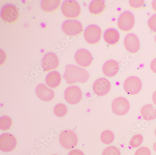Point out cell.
Listing matches in <instances>:
<instances>
[{"mask_svg": "<svg viewBox=\"0 0 156 155\" xmlns=\"http://www.w3.org/2000/svg\"><path fill=\"white\" fill-rule=\"evenodd\" d=\"M89 78V73L86 70L74 65L66 66L64 78L68 84L76 83H85L87 82Z\"/></svg>", "mask_w": 156, "mask_h": 155, "instance_id": "obj_1", "label": "cell"}, {"mask_svg": "<svg viewBox=\"0 0 156 155\" xmlns=\"http://www.w3.org/2000/svg\"><path fill=\"white\" fill-rule=\"evenodd\" d=\"M62 13L66 17L76 18L80 15L81 9L79 4L76 1L67 0L63 2L61 7Z\"/></svg>", "mask_w": 156, "mask_h": 155, "instance_id": "obj_2", "label": "cell"}, {"mask_svg": "<svg viewBox=\"0 0 156 155\" xmlns=\"http://www.w3.org/2000/svg\"><path fill=\"white\" fill-rule=\"evenodd\" d=\"M59 142L61 146L66 149H73L76 147L78 138L75 132L71 130H64L59 136Z\"/></svg>", "mask_w": 156, "mask_h": 155, "instance_id": "obj_3", "label": "cell"}, {"mask_svg": "<svg viewBox=\"0 0 156 155\" xmlns=\"http://www.w3.org/2000/svg\"><path fill=\"white\" fill-rule=\"evenodd\" d=\"M62 29L66 35L76 36L83 31V26L77 20H68L65 21L62 25Z\"/></svg>", "mask_w": 156, "mask_h": 155, "instance_id": "obj_4", "label": "cell"}, {"mask_svg": "<svg viewBox=\"0 0 156 155\" xmlns=\"http://www.w3.org/2000/svg\"><path fill=\"white\" fill-rule=\"evenodd\" d=\"M135 24V18L130 11H124L121 14L118 20L119 29L124 32H129L133 29Z\"/></svg>", "mask_w": 156, "mask_h": 155, "instance_id": "obj_5", "label": "cell"}, {"mask_svg": "<svg viewBox=\"0 0 156 155\" xmlns=\"http://www.w3.org/2000/svg\"><path fill=\"white\" fill-rule=\"evenodd\" d=\"M101 29L94 24L89 25L85 29L84 38L88 43L94 44L100 41L101 36Z\"/></svg>", "mask_w": 156, "mask_h": 155, "instance_id": "obj_6", "label": "cell"}, {"mask_svg": "<svg viewBox=\"0 0 156 155\" xmlns=\"http://www.w3.org/2000/svg\"><path fill=\"white\" fill-rule=\"evenodd\" d=\"M142 84L141 80L136 77L132 76L125 80L123 88L125 92L130 95L137 94L141 91Z\"/></svg>", "mask_w": 156, "mask_h": 155, "instance_id": "obj_7", "label": "cell"}, {"mask_svg": "<svg viewBox=\"0 0 156 155\" xmlns=\"http://www.w3.org/2000/svg\"><path fill=\"white\" fill-rule=\"evenodd\" d=\"M1 15L2 19L7 23H14L18 19L19 12L15 5L9 4L2 7Z\"/></svg>", "mask_w": 156, "mask_h": 155, "instance_id": "obj_8", "label": "cell"}, {"mask_svg": "<svg viewBox=\"0 0 156 155\" xmlns=\"http://www.w3.org/2000/svg\"><path fill=\"white\" fill-rule=\"evenodd\" d=\"M130 109V105L128 100L122 97L116 98L112 103V109L113 113L116 115H125Z\"/></svg>", "mask_w": 156, "mask_h": 155, "instance_id": "obj_9", "label": "cell"}, {"mask_svg": "<svg viewBox=\"0 0 156 155\" xmlns=\"http://www.w3.org/2000/svg\"><path fill=\"white\" fill-rule=\"evenodd\" d=\"M66 100L69 104L75 105L80 102L82 98L81 90L77 86H72L66 88L65 92Z\"/></svg>", "mask_w": 156, "mask_h": 155, "instance_id": "obj_10", "label": "cell"}, {"mask_svg": "<svg viewBox=\"0 0 156 155\" xmlns=\"http://www.w3.org/2000/svg\"><path fill=\"white\" fill-rule=\"evenodd\" d=\"M17 143L15 136L11 134L4 133L0 136V149L3 152H10L14 150Z\"/></svg>", "mask_w": 156, "mask_h": 155, "instance_id": "obj_11", "label": "cell"}, {"mask_svg": "<svg viewBox=\"0 0 156 155\" xmlns=\"http://www.w3.org/2000/svg\"><path fill=\"white\" fill-rule=\"evenodd\" d=\"M111 88L110 82L104 78H101L95 81L93 89L95 94L99 97H102L108 94Z\"/></svg>", "mask_w": 156, "mask_h": 155, "instance_id": "obj_12", "label": "cell"}, {"mask_svg": "<svg viewBox=\"0 0 156 155\" xmlns=\"http://www.w3.org/2000/svg\"><path fill=\"white\" fill-rule=\"evenodd\" d=\"M43 69L45 71L57 69L59 65V60L54 53L49 52L44 55L42 60Z\"/></svg>", "mask_w": 156, "mask_h": 155, "instance_id": "obj_13", "label": "cell"}, {"mask_svg": "<svg viewBox=\"0 0 156 155\" xmlns=\"http://www.w3.org/2000/svg\"><path fill=\"white\" fill-rule=\"evenodd\" d=\"M75 60L77 64L81 67H87L92 64L93 57L87 50L80 49L76 52Z\"/></svg>", "mask_w": 156, "mask_h": 155, "instance_id": "obj_14", "label": "cell"}, {"mask_svg": "<svg viewBox=\"0 0 156 155\" xmlns=\"http://www.w3.org/2000/svg\"><path fill=\"white\" fill-rule=\"evenodd\" d=\"M124 46L128 51L131 54L137 53L140 49V42L135 34H128L124 40Z\"/></svg>", "mask_w": 156, "mask_h": 155, "instance_id": "obj_15", "label": "cell"}, {"mask_svg": "<svg viewBox=\"0 0 156 155\" xmlns=\"http://www.w3.org/2000/svg\"><path fill=\"white\" fill-rule=\"evenodd\" d=\"M36 93L39 99L44 102L51 101L55 97L54 91L44 84H40L37 87Z\"/></svg>", "mask_w": 156, "mask_h": 155, "instance_id": "obj_16", "label": "cell"}, {"mask_svg": "<svg viewBox=\"0 0 156 155\" xmlns=\"http://www.w3.org/2000/svg\"><path fill=\"white\" fill-rule=\"evenodd\" d=\"M119 64L115 60H110L103 65L102 71L105 76L109 78L114 77L119 71Z\"/></svg>", "mask_w": 156, "mask_h": 155, "instance_id": "obj_17", "label": "cell"}, {"mask_svg": "<svg viewBox=\"0 0 156 155\" xmlns=\"http://www.w3.org/2000/svg\"><path fill=\"white\" fill-rule=\"evenodd\" d=\"M104 41L109 45H115L120 40V34L115 29L109 28L104 33Z\"/></svg>", "mask_w": 156, "mask_h": 155, "instance_id": "obj_18", "label": "cell"}, {"mask_svg": "<svg viewBox=\"0 0 156 155\" xmlns=\"http://www.w3.org/2000/svg\"><path fill=\"white\" fill-rule=\"evenodd\" d=\"M61 81V77L60 73L56 71L49 73L46 78V84L51 88L58 87L60 84Z\"/></svg>", "mask_w": 156, "mask_h": 155, "instance_id": "obj_19", "label": "cell"}, {"mask_svg": "<svg viewBox=\"0 0 156 155\" xmlns=\"http://www.w3.org/2000/svg\"><path fill=\"white\" fill-rule=\"evenodd\" d=\"M140 112L145 120L150 121L156 119V108L151 104H148L143 107Z\"/></svg>", "mask_w": 156, "mask_h": 155, "instance_id": "obj_20", "label": "cell"}, {"mask_svg": "<svg viewBox=\"0 0 156 155\" xmlns=\"http://www.w3.org/2000/svg\"><path fill=\"white\" fill-rule=\"evenodd\" d=\"M105 2L102 0H94L91 2L89 4V10L91 14L99 15L104 11L105 8Z\"/></svg>", "mask_w": 156, "mask_h": 155, "instance_id": "obj_21", "label": "cell"}, {"mask_svg": "<svg viewBox=\"0 0 156 155\" xmlns=\"http://www.w3.org/2000/svg\"><path fill=\"white\" fill-rule=\"evenodd\" d=\"M60 2V0H43L41 2V8L45 12H52L58 8Z\"/></svg>", "mask_w": 156, "mask_h": 155, "instance_id": "obj_22", "label": "cell"}, {"mask_svg": "<svg viewBox=\"0 0 156 155\" xmlns=\"http://www.w3.org/2000/svg\"><path fill=\"white\" fill-rule=\"evenodd\" d=\"M101 140L104 144H111L115 140L114 134L111 130H104L101 135Z\"/></svg>", "mask_w": 156, "mask_h": 155, "instance_id": "obj_23", "label": "cell"}, {"mask_svg": "<svg viewBox=\"0 0 156 155\" xmlns=\"http://www.w3.org/2000/svg\"><path fill=\"white\" fill-rule=\"evenodd\" d=\"M54 113L55 115L57 117H64L66 115L67 113V107L64 104H58L54 107Z\"/></svg>", "mask_w": 156, "mask_h": 155, "instance_id": "obj_24", "label": "cell"}, {"mask_svg": "<svg viewBox=\"0 0 156 155\" xmlns=\"http://www.w3.org/2000/svg\"><path fill=\"white\" fill-rule=\"evenodd\" d=\"M12 121L8 116H3L0 119V128L2 130H7L11 128Z\"/></svg>", "mask_w": 156, "mask_h": 155, "instance_id": "obj_25", "label": "cell"}, {"mask_svg": "<svg viewBox=\"0 0 156 155\" xmlns=\"http://www.w3.org/2000/svg\"><path fill=\"white\" fill-rule=\"evenodd\" d=\"M143 136L141 134H137L133 136L129 142L130 146L132 148L139 147L143 141Z\"/></svg>", "mask_w": 156, "mask_h": 155, "instance_id": "obj_26", "label": "cell"}, {"mask_svg": "<svg viewBox=\"0 0 156 155\" xmlns=\"http://www.w3.org/2000/svg\"><path fill=\"white\" fill-rule=\"evenodd\" d=\"M102 155H121V152L117 147L110 146L104 150Z\"/></svg>", "mask_w": 156, "mask_h": 155, "instance_id": "obj_27", "label": "cell"}, {"mask_svg": "<svg viewBox=\"0 0 156 155\" xmlns=\"http://www.w3.org/2000/svg\"><path fill=\"white\" fill-rule=\"evenodd\" d=\"M148 27L151 31L156 32V14L151 16L148 22Z\"/></svg>", "mask_w": 156, "mask_h": 155, "instance_id": "obj_28", "label": "cell"}, {"mask_svg": "<svg viewBox=\"0 0 156 155\" xmlns=\"http://www.w3.org/2000/svg\"><path fill=\"white\" fill-rule=\"evenodd\" d=\"M129 5L132 7V8L135 9L140 8L142 7L144 3V0H139V1H135V0H131L129 1Z\"/></svg>", "mask_w": 156, "mask_h": 155, "instance_id": "obj_29", "label": "cell"}, {"mask_svg": "<svg viewBox=\"0 0 156 155\" xmlns=\"http://www.w3.org/2000/svg\"><path fill=\"white\" fill-rule=\"evenodd\" d=\"M135 155H151V152L147 147H142L137 149Z\"/></svg>", "mask_w": 156, "mask_h": 155, "instance_id": "obj_30", "label": "cell"}, {"mask_svg": "<svg viewBox=\"0 0 156 155\" xmlns=\"http://www.w3.org/2000/svg\"><path fill=\"white\" fill-rule=\"evenodd\" d=\"M68 155H85L81 150L78 149H74L69 152Z\"/></svg>", "mask_w": 156, "mask_h": 155, "instance_id": "obj_31", "label": "cell"}, {"mask_svg": "<svg viewBox=\"0 0 156 155\" xmlns=\"http://www.w3.org/2000/svg\"><path fill=\"white\" fill-rule=\"evenodd\" d=\"M150 66L151 71L156 74V58L152 60V62L151 63Z\"/></svg>", "mask_w": 156, "mask_h": 155, "instance_id": "obj_32", "label": "cell"}, {"mask_svg": "<svg viewBox=\"0 0 156 155\" xmlns=\"http://www.w3.org/2000/svg\"><path fill=\"white\" fill-rule=\"evenodd\" d=\"M152 98L153 102H154V104L156 105V91H155L154 93H153V95H152Z\"/></svg>", "mask_w": 156, "mask_h": 155, "instance_id": "obj_33", "label": "cell"}, {"mask_svg": "<svg viewBox=\"0 0 156 155\" xmlns=\"http://www.w3.org/2000/svg\"><path fill=\"white\" fill-rule=\"evenodd\" d=\"M152 8L153 10L156 12V0L153 1L152 3Z\"/></svg>", "mask_w": 156, "mask_h": 155, "instance_id": "obj_34", "label": "cell"}, {"mask_svg": "<svg viewBox=\"0 0 156 155\" xmlns=\"http://www.w3.org/2000/svg\"><path fill=\"white\" fill-rule=\"evenodd\" d=\"M153 149H154V150L156 152V142L153 144Z\"/></svg>", "mask_w": 156, "mask_h": 155, "instance_id": "obj_35", "label": "cell"}, {"mask_svg": "<svg viewBox=\"0 0 156 155\" xmlns=\"http://www.w3.org/2000/svg\"><path fill=\"white\" fill-rule=\"evenodd\" d=\"M155 42H156V36H155Z\"/></svg>", "mask_w": 156, "mask_h": 155, "instance_id": "obj_36", "label": "cell"}, {"mask_svg": "<svg viewBox=\"0 0 156 155\" xmlns=\"http://www.w3.org/2000/svg\"><path fill=\"white\" fill-rule=\"evenodd\" d=\"M155 135H156V129H155Z\"/></svg>", "mask_w": 156, "mask_h": 155, "instance_id": "obj_37", "label": "cell"}, {"mask_svg": "<svg viewBox=\"0 0 156 155\" xmlns=\"http://www.w3.org/2000/svg\"></svg>", "mask_w": 156, "mask_h": 155, "instance_id": "obj_38", "label": "cell"}]
</instances>
